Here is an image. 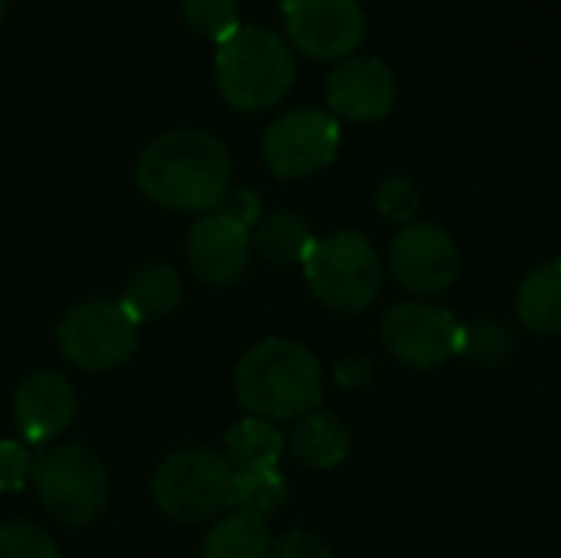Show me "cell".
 Here are the masks:
<instances>
[{"label": "cell", "mask_w": 561, "mask_h": 558, "mask_svg": "<svg viewBox=\"0 0 561 558\" xmlns=\"http://www.w3.org/2000/svg\"><path fill=\"white\" fill-rule=\"evenodd\" d=\"M233 161L227 145L204 128H171L145 145L135 164L141 194L168 210L207 214L230 194Z\"/></svg>", "instance_id": "cell-1"}, {"label": "cell", "mask_w": 561, "mask_h": 558, "mask_svg": "<svg viewBox=\"0 0 561 558\" xmlns=\"http://www.w3.org/2000/svg\"><path fill=\"white\" fill-rule=\"evenodd\" d=\"M237 398L263 421H299L322 401L319 358L293 339H263L237 365Z\"/></svg>", "instance_id": "cell-2"}, {"label": "cell", "mask_w": 561, "mask_h": 558, "mask_svg": "<svg viewBox=\"0 0 561 558\" xmlns=\"http://www.w3.org/2000/svg\"><path fill=\"white\" fill-rule=\"evenodd\" d=\"M296 79L289 43L266 26H240L217 43L214 82L227 105L240 112H263L283 102Z\"/></svg>", "instance_id": "cell-3"}, {"label": "cell", "mask_w": 561, "mask_h": 558, "mask_svg": "<svg viewBox=\"0 0 561 558\" xmlns=\"http://www.w3.org/2000/svg\"><path fill=\"white\" fill-rule=\"evenodd\" d=\"M302 273L309 289L332 312H365L385 283L381 257L365 234L335 230L329 237H316L302 257Z\"/></svg>", "instance_id": "cell-4"}, {"label": "cell", "mask_w": 561, "mask_h": 558, "mask_svg": "<svg viewBox=\"0 0 561 558\" xmlns=\"http://www.w3.org/2000/svg\"><path fill=\"white\" fill-rule=\"evenodd\" d=\"M30 480L46 513L66 526H85L99 520L108 503L105 464L79 444L46 447L33 460Z\"/></svg>", "instance_id": "cell-5"}, {"label": "cell", "mask_w": 561, "mask_h": 558, "mask_svg": "<svg viewBox=\"0 0 561 558\" xmlns=\"http://www.w3.org/2000/svg\"><path fill=\"white\" fill-rule=\"evenodd\" d=\"M230 483L233 467L227 457L191 447L168 454L154 477H151V497L161 513H168L178 523H204L230 506Z\"/></svg>", "instance_id": "cell-6"}, {"label": "cell", "mask_w": 561, "mask_h": 558, "mask_svg": "<svg viewBox=\"0 0 561 558\" xmlns=\"http://www.w3.org/2000/svg\"><path fill=\"white\" fill-rule=\"evenodd\" d=\"M138 322L122 303L92 299L66 312L59 322V352L79 372H112L135 355Z\"/></svg>", "instance_id": "cell-7"}, {"label": "cell", "mask_w": 561, "mask_h": 558, "mask_svg": "<svg viewBox=\"0 0 561 558\" xmlns=\"http://www.w3.org/2000/svg\"><path fill=\"white\" fill-rule=\"evenodd\" d=\"M342 128L332 112L302 105L279 115L263 135V161L276 178H309L335 161Z\"/></svg>", "instance_id": "cell-8"}, {"label": "cell", "mask_w": 561, "mask_h": 558, "mask_svg": "<svg viewBox=\"0 0 561 558\" xmlns=\"http://www.w3.org/2000/svg\"><path fill=\"white\" fill-rule=\"evenodd\" d=\"M385 349L408 368L427 372L460 352L463 326L437 303H398L381 319Z\"/></svg>", "instance_id": "cell-9"}, {"label": "cell", "mask_w": 561, "mask_h": 558, "mask_svg": "<svg viewBox=\"0 0 561 558\" xmlns=\"http://www.w3.org/2000/svg\"><path fill=\"white\" fill-rule=\"evenodd\" d=\"M289 43L312 59H342L365 39L358 0H283Z\"/></svg>", "instance_id": "cell-10"}, {"label": "cell", "mask_w": 561, "mask_h": 558, "mask_svg": "<svg viewBox=\"0 0 561 558\" xmlns=\"http://www.w3.org/2000/svg\"><path fill=\"white\" fill-rule=\"evenodd\" d=\"M388 266L408 293L437 296L460 276V247L434 224H404L391 240Z\"/></svg>", "instance_id": "cell-11"}, {"label": "cell", "mask_w": 561, "mask_h": 558, "mask_svg": "<svg viewBox=\"0 0 561 558\" xmlns=\"http://www.w3.org/2000/svg\"><path fill=\"white\" fill-rule=\"evenodd\" d=\"M250 250L253 224L230 204L201 214V220L187 234V263L210 286L237 283L250 266Z\"/></svg>", "instance_id": "cell-12"}, {"label": "cell", "mask_w": 561, "mask_h": 558, "mask_svg": "<svg viewBox=\"0 0 561 558\" xmlns=\"http://www.w3.org/2000/svg\"><path fill=\"white\" fill-rule=\"evenodd\" d=\"M325 92L335 118L358 125L381 122L398 102V76L375 56H348L329 72Z\"/></svg>", "instance_id": "cell-13"}, {"label": "cell", "mask_w": 561, "mask_h": 558, "mask_svg": "<svg viewBox=\"0 0 561 558\" xmlns=\"http://www.w3.org/2000/svg\"><path fill=\"white\" fill-rule=\"evenodd\" d=\"M76 418V388L59 372H36L13 395V421L26 444L56 441Z\"/></svg>", "instance_id": "cell-14"}, {"label": "cell", "mask_w": 561, "mask_h": 558, "mask_svg": "<svg viewBox=\"0 0 561 558\" xmlns=\"http://www.w3.org/2000/svg\"><path fill=\"white\" fill-rule=\"evenodd\" d=\"M348 431L345 424L329 411H309L293 424L289 451L299 464L312 470H332L348 457Z\"/></svg>", "instance_id": "cell-15"}, {"label": "cell", "mask_w": 561, "mask_h": 558, "mask_svg": "<svg viewBox=\"0 0 561 558\" xmlns=\"http://www.w3.org/2000/svg\"><path fill=\"white\" fill-rule=\"evenodd\" d=\"M516 319L536 335H561V260L536 266L519 283Z\"/></svg>", "instance_id": "cell-16"}, {"label": "cell", "mask_w": 561, "mask_h": 558, "mask_svg": "<svg viewBox=\"0 0 561 558\" xmlns=\"http://www.w3.org/2000/svg\"><path fill=\"white\" fill-rule=\"evenodd\" d=\"M181 299H184L181 273L171 263H148L128 280L122 306L135 316V322H148V319L171 316L181 306Z\"/></svg>", "instance_id": "cell-17"}, {"label": "cell", "mask_w": 561, "mask_h": 558, "mask_svg": "<svg viewBox=\"0 0 561 558\" xmlns=\"http://www.w3.org/2000/svg\"><path fill=\"white\" fill-rule=\"evenodd\" d=\"M312 240L316 237L309 234V224L293 210H273V214H266V217H260L253 224V247L273 266L302 263Z\"/></svg>", "instance_id": "cell-18"}, {"label": "cell", "mask_w": 561, "mask_h": 558, "mask_svg": "<svg viewBox=\"0 0 561 558\" xmlns=\"http://www.w3.org/2000/svg\"><path fill=\"white\" fill-rule=\"evenodd\" d=\"M201 558H270L266 520L250 513H230L204 536Z\"/></svg>", "instance_id": "cell-19"}, {"label": "cell", "mask_w": 561, "mask_h": 558, "mask_svg": "<svg viewBox=\"0 0 561 558\" xmlns=\"http://www.w3.org/2000/svg\"><path fill=\"white\" fill-rule=\"evenodd\" d=\"M283 457V434L263 421V418H247L227 434V464L233 470L247 467H279Z\"/></svg>", "instance_id": "cell-20"}, {"label": "cell", "mask_w": 561, "mask_h": 558, "mask_svg": "<svg viewBox=\"0 0 561 558\" xmlns=\"http://www.w3.org/2000/svg\"><path fill=\"white\" fill-rule=\"evenodd\" d=\"M286 500V480L279 474V467H247V470H233V483H230V510L233 513H250L266 520L270 513H276Z\"/></svg>", "instance_id": "cell-21"}, {"label": "cell", "mask_w": 561, "mask_h": 558, "mask_svg": "<svg viewBox=\"0 0 561 558\" xmlns=\"http://www.w3.org/2000/svg\"><path fill=\"white\" fill-rule=\"evenodd\" d=\"M181 16L197 36H204L210 43H224L227 36H233L240 30V3L237 0H184Z\"/></svg>", "instance_id": "cell-22"}, {"label": "cell", "mask_w": 561, "mask_h": 558, "mask_svg": "<svg viewBox=\"0 0 561 558\" xmlns=\"http://www.w3.org/2000/svg\"><path fill=\"white\" fill-rule=\"evenodd\" d=\"M460 352H467V358L483 368H500L513 355V335L500 322H477L463 329Z\"/></svg>", "instance_id": "cell-23"}, {"label": "cell", "mask_w": 561, "mask_h": 558, "mask_svg": "<svg viewBox=\"0 0 561 558\" xmlns=\"http://www.w3.org/2000/svg\"><path fill=\"white\" fill-rule=\"evenodd\" d=\"M0 558H62L56 539L26 520L0 526Z\"/></svg>", "instance_id": "cell-24"}, {"label": "cell", "mask_w": 561, "mask_h": 558, "mask_svg": "<svg viewBox=\"0 0 561 558\" xmlns=\"http://www.w3.org/2000/svg\"><path fill=\"white\" fill-rule=\"evenodd\" d=\"M421 207V197L414 191V184L408 178H388L378 187V210L391 220H411Z\"/></svg>", "instance_id": "cell-25"}, {"label": "cell", "mask_w": 561, "mask_h": 558, "mask_svg": "<svg viewBox=\"0 0 561 558\" xmlns=\"http://www.w3.org/2000/svg\"><path fill=\"white\" fill-rule=\"evenodd\" d=\"M30 467H33V460L23 444L0 441V493L20 490L30 477Z\"/></svg>", "instance_id": "cell-26"}, {"label": "cell", "mask_w": 561, "mask_h": 558, "mask_svg": "<svg viewBox=\"0 0 561 558\" xmlns=\"http://www.w3.org/2000/svg\"><path fill=\"white\" fill-rule=\"evenodd\" d=\"M276 558H332V549L319 536L293 529L276 543Z\"/></svg>", "instance_id": "cell-27"}, {"label": "cell", "mask_w": 561, "mask_h": 558, "mask_svg": "<svg viewBox=\"0 0 561 558\" xmlns=\"http://www.w3.org/2000/svg\"><path fill=\"white\" fill-rule=\"evenodd\" d=\"M371 375H375V365L368 358H345L335 365V382L342 388H362L371 382Z\"/></svg>", "instance_id": "cell-28"}, {"label": "cell", "mask_w": 561, "mask_h": 558, "mask_svg": "<svg viewBox=\"0 0 561 558\" xmlns=\"http://www.w3.org/2000/svg\"><path fill=\"white\" fill-rule=\"evenodd\" d=\"M3 7H7V3H3V0H0V16H3Z\"/></svg>", "instance_id": "cell-29"}]
</instances>
